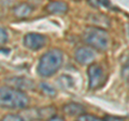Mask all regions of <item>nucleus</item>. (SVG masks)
<instances>
[{"mask_svg": "<svg viewBox=\"0 0 129 121\" xmlns=\"http://www.w3.org/2000/svg\"><path fill=\"white\" fill-rule=\"evenodd\" d=\"M29 100L22 90L13 87H0V107L7 109L25 108Z\"/></svg>", "mask_w": 129, "mask_h": 121, "instance_id": "nucleus-1", "label": "nucleus"}, {"mask_svg": "<svg viewBox=\"0 0 129 121\" xmlns=\"http://www.w3.org/2000/svg\"><path fill=\"white\" fill-rule=\"evenodd\" d=\"M63 55L59 49H51L44 54L39 61L38 73L43 77H50L59 70L62 64Z\"/></svg>", "mask_w": 129, "mask_h": 121, "instance_id": "nucleus-2", "label": "nucleus"}, {"mask_svg": "<svg viewBox=\"0 0 129 121\" xmlns=\"http://www.w3.org/2000/svg\"><path fill=\"white\" fill-rule=\"evenodd\" d=\"M83 38L89 47L95 48L97 50H106L110 44L109 33L101 27H87L84 31Z\"/></svg>", "mask_w": 129, "mask_h": 121, "instance_id": "nucleus-3", "label": "nucleus"}, {"mask_svg": "<svg viewBox=\"0 0 129 121\" xmlns=\"http://www.w3.org/2000/svg\"><path fill=\"white\" fill-rule=\"evenodd\" d=\"M87 75L89 89H98V88L102 87L104 83L107 82V75L104 73V70L98 63H91L88 67Z\"/></svg>", "mask_w": 129, "mask_h": 121, "instance_id": "nucleus-4", "label": "nucleus"}, {"mask_svg": "<svg viewBox=\"0 0 129 121\" xmlns=\"http://www.w3.org/2000/svg\"><path fill=\"white\" fill-rule=\"evenodd\" d=\"M46 43V38L44 35L40 34V33H28L25 35L24 38V44L27 48H29L31 50H38L45 45Z\"/></svg>", "mask_w": 129, "mask_h": 121, "instance_id": "nucleus-5", "label": "nucleus"}, {"mask_svg": "<svg viewBox=\"0 0 129 121\" xmlns=\"http://www.w3.org/2000/svg\"><path fill=\"white\" fill-rule=\"evenodd\" d=\"M75 60L81 64H88L94 61L96 54L91 47L88 46H81L75 50L74 54Z\"/></svg>", "mask_w": 129, "mask_h": 121, "instance_id": "nucleus-6", "label": "nucleus"}, {"mask_svg": "<svg viewBox=\"0 0 129 121\" xmlns=\"http://www.w3.org/2000/svg\"><path fill=\"white\" fill-rule=\"evenodd\" d=\"M45 9L51 14H64L69 10V7L64 1H51Z\"/></svg>", "mask_w": 129, "mask_h": 121, "instance_id": "nucleus-7", "label": "nucleus"}, {"mask_svg": "<svg viewBox=\"0 0 129 121\" xmlns=\"http://www.w3.org/2000/svg\"><path fill=\"white\" fill-rule=\"evenodd\" d=\"M63 110L64 112L68 115V116H72V117H75V116H81L85 112V108L84 106H82L81 104L78 103H68L63 106Z\"/></svg>", "mask_w": 129, "mask_h": 121, "instance_id": "nucleus-8", "label": "nucleus"}, {"mask_svg": "<svg viewBox=\"0 0 129 121\" xmlns=\"http://www.w3.org/2000/svg\"><path fill=\"white\" fill-rule=\"evenodd\" d=\"M32 11V7L29 6L28 3H19L13 9V13L16 17L23 18L28 16Z\"/></svg>", "mask_w": 129, "mask_h": 121, "instance_id": "nucleus-9", "label": "nucleus"}, {"mask_svg": "<svg viewBox=\"0 0 129 121\" xmlns=\"http://www.w3.org/2000/svg\"><path fill=\"white\" fill-rule=\"evenodd\" d=\"M40 86H41V89L45 94L50 95V96H55L56 95V90L51 86V85H48L46 83H42Z\"/></svg>", "mask_w": 129, "mask_h": 121, "instance_id": "nucleus-10", "label": "nucleus"}, {"mask_svg": "<svg viewBox=\"0 0 129 121\" xmlns=\"http://www.w3.org/2000/svg\"><path fill=\"white\" fill-rule=\"evenodd\" d=\"M79 121H103L101 118L90 114H83L79 117Z\"/></svg>", "mask_w": 129, "mask_h": 121, "instance_id": "nucleus-11", "label": "nucleus"}, {"mask_svg": "<svg viewBox=\"0 0 129 121\" xmlns=\"http://www.w3.org/2000/svg\"><path fill=\"white\" fill-rule=\"evenodd\" d=\"M88 3L94 8L108 7L109 6V0H88Z\"/></svg>", "mask_w": 129, "mask_h": 121, "instance_id": "nucleus-12", "label": "nucleus"}, {"mask_svg": "<svg viewBox=\"0 0 129 121\" xmlns=\"http://www.w3.org/2000/svg\"><path fill=\"white\" fill-rule=\"evenodd\" d=\"M0 121H24V118L19 115L9 114V115H6Z\"/></svg>", "mask_w": 129, "mask_h": 121, "instance_id": "nucleus-13", "label": "nucleus"}, {"mask_svg": "<svg viewBox=\"0 0 129 121\" xmlns=\"http://www.w3.org/2000/svg\"><path fill=\"white\" fill-rule=\"evenodd\" d=\"M8 41V33L3 28L0 27V46L5 45Z\"/></svg>", "mask_w": 129, "mask_h": 121, "instance_id": "nucleus-14", "label": "nucleus"}, {"mask_svg": "<svg viewBox=\"0 0 129 121\" xmlns=\"http://www.w3.org/2000/svg\"><path fill=\"white\" fill-rule=\"evenodd\" d=\"M103 121H125L124 117H116V116H106L102 119Z\"/></svg>", "mask_w": 129, "mask_h": 121, "instance_id": "nucleus-15", "label": "nucleus"}, {"mask_svg": "<svg viewBox=\"0 0 129 121\" xmlns=\"http://www.w3.org/2000/svg\"><path fill=\"white\" fill-rule=\"evenodd\" d=\"M47 121H64L61 117H58V116H53V117H51L50 119H48Z\"/></svg>", "mask_w": 129, "mask_h": 121, "instance_id": "nucleus-16", "label": "nucleus"}, {"mask_svg": "<svg viewBox=\"0 0 129 121\" xmlns=\"http://www.w3.org/2000/svg\"><path fill=\"white\" fill-rule=\"evenodd\" d=\"M76 1H79V0H76Z\"/></svg>", "mask_w": 129, "mask_h": 121, "instance_id": "nucleus-17", "label": "nucleus"}]
</instances>
